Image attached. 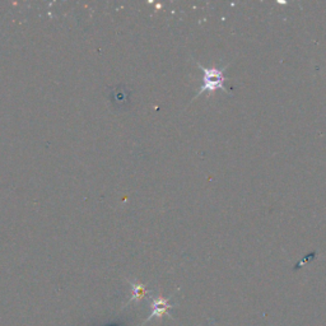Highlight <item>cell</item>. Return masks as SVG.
Here are the masks:
<instances>
[{
    "instance_id": "cell-2",
    "label": "cell",
    "mask_w": 326,
    "mask_h": 326,
    "mask_svg": "<svg viewBox=\"0 0 326 326\" xmlns=\"http://www.w3.org/2000/svg\"><path fill=\"white\" fill-rule=\"evenodd\" d=\"M172 297H173V295L170 296L168 298H163V297H161V296H156V297H154V296H149V299L152 301V312H151V315H149V316L147 317L146 320H144V322L141 325H144L146 322H148L149 320H152L153 317H156V316L162 317L163 315H167L168 317H172L171 316L170 311H168L170 309L175 307V304L170 303V299Z\"/></svg>"
},
{
    "instance_id": "cell-1",
    "label": "cell",
    "mask_w": 326,
    "mask_h": 326,
    "mask_svg": "<svg viewBox=\"0 0 326 326\" xmlns=\"http://www.w3.org/2000/svg\"><path fill=\"white\" fill-rule=\"evenodd\" d=\"M195 64L197 65V68L203 71V84L199 88V90L196 92V95L194 96L192 101L196 100L199 96H202L203 93H214L215 90L221 89L222 92L227 93V95H232L231 90L226 87V82L229 81L228 77L224 76V71L228 68L229 64L224 65L223 68H217V66H212V68H205L202 64H199V61H195Z\"/></svg>"
},
{
    "instance_id": "cell-3",
    "label": "cell",
    "mask_w": 326,
    "mask_h": 326,
    "mask_svg": "<svg viewBox=\"0 0 326 326\" xmlns=\"http://www.w3.org/2000/svg\"><path fill=\"white\" fill-rule=\"evenodd\" d=\"M126 282L129 283L130 287H132L133 296L130 297L129 301H128L126 303H125L124 306H122V309H125V307H126L128 304L132 303V302L140 301V299H143L144 297H147V296H148V291H147V285L146 284H141V283H138V282H132V280H129V279H128Z\"/></svg>"
}]
</instances>
